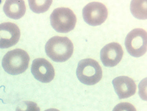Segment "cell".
Instances as JSON below:
<instances>
[{"instance_id":"obj_1","label":"cell","mask_w":147,"mask_h":111,"mask_svg":"<svg viewBox=\"0 0 147 111\" xmlns=\"http://www.w3.org/2000/svg\"><path fill=\"white\" fill-rule=\"evenodd\" d=\"M74 50L72 42L66 37H53L48 41L45 46L47 56L57 62L67 61L72 55Z\"/></svg>"},{"instance_id":"obj_15","label":"cell","mask_w":147,"mask_h":111,"mask_svg":"<svg viewBox=\"0 0 147 111\" xmlns=\"http://www.w3.org/2000/svg\"><path fill=\"white\" fill-rule=\"evenodd\" d=\"M113 111H137V110L131 103L121 102L116 106Z\"/></svg>"},{"instance_id":"obj_9","label":"cell","mask_w":147,"mask_h":111,"mask_svg":"<svg viewBox=\"0 0 147 111\" xmlns=\"http://www.w3.org/2000/svg\"><path fill=\"white\" fill-rule=\"evenodd\" d=\"M124 54L121 45L117 43L107 44L100 51V59L104 65L108 67H113L118 64Z\"/></svg>"},{"instance_id":"obj_6","label":"cell","mask_w":147,"mask_h":111,"mask_svg":"<svg viewBox=\"0 0 147 111\" xmlns=\"http://www.w3.org/2000/svg\"><path fill=\"white\" fill-rule=\"evenodd\" d=\"M82 15L87 23L92 26H96L105 22L108 17V10L102 3L92 2L84 7Z\"/></svg>"},{"instance_id":"obj_4","label":"cell","mask_w":147,"mask_h":111,"mask_svg":"<svg viewBox=\"0 0 147 111\" xmlns=\"http://www.w3.org/2000/svg\"><path fill=\"white\" fill-rule=\"evenodd\" d=\"M50 22L52 27L57 32L67 33L74 29L77 18L69 8L59 7L55 9L51 14Z\"/></svg>"},{"instance_id":"obj_7","label":"cell","mask_w":147,"mask_h":111,"mask_svg":"<svg viewBox=\"0 0 147 111\" xmlns=\"http://www.w3.org/2000/svg\"><path fill=\"white\" fill-rule=\"evenodd\" d=\"M31 72L35 79L42 83H49L54 79L55 72L52 64L45 59L34 60L31 67Z\"/></svg>"},{"instance_id":"obj_16","label":"cell","mask_w":147,"mask_h":111,"mask_svg":"<svg viewBox=\"0 0 147 111\" xmlns=\"http://www.w3.org/2000/svg\"><path fill=\"white\" fill-rule=\"evenodd\" d=\"M45 111H60L59 110L55 108L49 109Z\"/></svg>"},{"instance_id":"obj_11","label":"cell","mask_w":147,"mask_h":111,"mask_svg":"<svg viewBox=\"0 0 147 111\" xmlns=\"http://www.w3.org/2000/svg\"><path fill=\"white\" fill-rule=\"evenodd\" d=\"M3 10L5 14L11 19H20L25 14L26 6L23 1H6Z\"/></svg>"},{"instance_id":"obj_14","label":"cell","mask_w":147,"mask_h":111,"mask_svg":"<svg viewBox=\"0 0 147 111\" xmlns=\"http://www.w3.org/2000/svg\"><path fill=\"white\" fill-rule=\"evenodd\" d=\"M16 111H40V109L35 102L26 101L17 107Z\"/></svg>"},{"instance_id":"obj_12","label":"cell","mask_w":147,"mask_h":111,"mask_svg":"<svg viewBox=\"0 0 147 111\" xmlns=\"http://www.w3.org/2000/svg\"><path fill=\"white\" fill-rule=\"evenodd\" d=\"M133 16L139 19L147 18L146 1H133L130 6Z\"/></svg>"},{"instance_id":"obj_10","label":"cell","mask_w":147,"mask_h":111,"mask_svg":"<svg viewBox=\"0 0 147 111\" xmlns=\"http://www.w3.org/2000/svg\"><path fill=\"white\" fill-rule=\"evenodd\" d=\"M112 83L120 99H127L136 93L137 86L130 78L126 76H119L113 80Z\"/></svg>"},{"instance_id":"obj_8","label":"cell","mask_w":147,"mask_h":111,"mask_svg":"<svg viewBox=\"0 0 147 111\" xmlns=\"http://www.w3.org/2000/svg\"><path fill=\"white\" fill-rule=\"evenodd\" d=\"M20 30L18 26L11 22L0 24V48H7L19 42Z\"/></svg>"},{"instance_id":"obj_5","label":"cell","mask_w":147,"mask_h":111,"mask_svg":"<svg viewBox=\"0 0 147 111\" xmlns=\"http://www.w3.org/2000/svg\"><path fill=\"white\" fill-rule=\"evenodd\" d=\"M125 46L127 52L133 57L138 58L147 51V32L140 28L134 29L125 38Z\"/></svg>"},{"instance_id":"obj_2","label":"cell","mask_w":147,"mask_h":111,"mask_svg":"<svg viewBox=\"0 0 147 111\" xmlns=\"http://www.w3.org/2000/svg\"><path fill=\"white\" fill-rule=\"evenodd\" d=\"M30 58L27 52L17 48L8 52L3 57L2 66L5 72L11 75L25 72L28 67Z\"/></svg>"},{"instance_id":"obj_13","label":"cell","mask_w":147,"mask_h":111,"mask_svg":"<svg viewBox=\"0 0 147 111\" xmlns=\"http://www.w3.org/2000/svg\"><path fill=\"white\" fill-rule=\"evenodd\" d=\"M52 1H29L31 9L36 13L45 12L51 6Z\"/></svg>"},{"instance_id":"obj_3","label":"cell","mask_w":147,"mask_h":111,"mask_svg":"<svg viewBox=\"0 0 147 111\" xmlns=\"http://www.w3.org/2000/svg\"><path fill=\"white\" fill-rule=\"evenodd\" d=\"M76 73L81 82L90 86L98 83L102 76L100 65L96 60L91 59H83L79 61Z\"/></svg>"}]
</instances>
